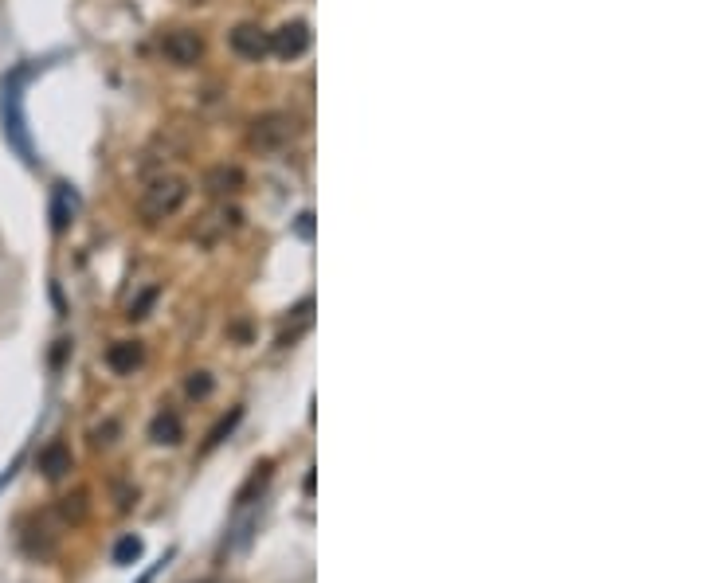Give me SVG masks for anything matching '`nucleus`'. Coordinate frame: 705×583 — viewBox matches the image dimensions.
I'll use <instances>...</instances> for the list:
<instances>
[{"label":"nucleus","instance_id":"f257e3e1","mask_svg":"<svg viewBox=\"0 0 705 583\" xmlns=\"http://www.w3.org/2000/svg\"><path fill=\"white\" fill-rule=\"evenodd\" d=\"M188 200L185 177H157L149 180V188L141 192V220L145 224H161L169 216H177Z\"/></svg>","mask_w":705,"mask_h":583},{"label":"nucleus","instance_id":"f03ea898","mask_svg":"<svg viewBox=\"0 0 705 583\" xmlns=\"http://www.w3.org/2000/svg\"><path fill=\"white\" fill-rule=\"evenodd\" d=\"M294 137H298V122H294L290 114H263V118L251 122L247 145H251L255 153H282Z\"/></svg>","mask_w":705,"mask_h":583},{"label":"nucleus","instance_id":"7ed1b4c3","mask_svg":"<svg viewBox=\"0 0 705 583\" xmlns=\"http://www.w3.org/2000/svg\"><path fill=\"white\" fill-rule=\"evenodd\" d=\"M271 51L282 59H298L310 51V28L302 20H286L279 32H271Z\"/></svg>","mask_w":705,"mask_h":583},{"label":"nucleus","instance_id":"20e7f679","mask_svg":"<svg viewBox=\"0 0 705 583\" xmlns=\"http://www.w3.org/2000/svg\"><path fill=\"white\" fill-rule=\"evenodd\" d=\"M161 51H165V59H169V63H177V67H192V63L204 55V40H200L196 32L181 28V32H169V36L161 40Z\"/></svg>","mask_w":705,"mask_h":583},{"label":"nucleus","instance_id":"39448f33","mask_svg":"<svg viewBox=\"0 0 705 583\" xmlns=\"http://www.w3.org/2000/svg\"><path fill=\"white\" fill-rule=\"evenodd\" d=\"M232 51L243 59H263L271 55V32H263L259 24H239L232 28Z\"/></svg>","mask_w":705,"mask_h":583},{"label":"nucleus","instance_id":"423d86ee","mask_svg":"<svg viewBox=\"0 0 705 583\" xmlns=\"http://www.w3.org/2000/svg\"><path fill=\"white\" fill-rule=\"evenodd\" d=\"M239 188H243V169L239 165H216V169L204 173V192L212 200H228Z\"/></svg>","mask_w":705,"mask_h":583},{"label":"nucleus","instance_id":"0eeeda50","mask_svg":"<svg viewBox=\"0 0 705 583\" xmlns=\"http://www.w3.org/2000/svg\"><path fill=\"white\" fill-rule=\"evenodd\" d=\"M141 360H145V345L141 341H118V345L106 349V364L118 376H134L141 368Z\"/></svg>","mask_w":705,"mask_h":583},{"label":"nucleus","instance_id":"6e6552de","mask_svg":"<svg viewBox=\"0 0 705 583\" xmlns=\"http://www.w3.org/2000/svg\"><path fill=\"white\" fill-rule=\"evenodd\" d=\"M149 439L161 443V447H177V443L185 439V423H181V415H177V411H161V415H153V423H149Z\"/></svg>","mask_w":705,"mask_h":583},{"label":"nucleus","instance_id":"1a4fd4ad","mask_svg":"<svg viewBox=\"0 0 705 583\" xmlns=\"http://www.w3.org/2000/svg\"><path fill=\"white\" fill-rule=\"evenodd\" d=\"M40 470H44V478H63L67 470H71V450L63 447V443H51V447L40 450Z\"/></svg>","mask_w":705,"mask_h":583},{"label":"nucleus","instance_id":"9d476101","mask_svg":"<svg viewBox=\"0 0 705 583\" xmlns=\"http://www.w3.org/2000/svg\"><path fill=\"white\" fill-rule=\"evenodd\" d=\"M239 419H243V407H232V411H228V415H224V419H220V423H216V427L208 431V439H204L200 454H212V450L220 447V443H224V439L232 435L235 427H239Z\"/></svg>","mask_w":705,"mask_h":583},{"label":"nucleus","instance_id":"9b49d317","mask_svg":"<svg viewBox=\"0 0 705 583\" xmlns=\"http://www.w3.org/2000/svg\"><path fill=\"white\" fill-rule=\"evenodd\" d=\"M267 482H271V462H263V466H255V474L247 478V486H243V490L235 494V505H239V509H243V505H251V497H255V494H263V486H267Z\"/></svg>","mask_w":705,"mask_h":583},{"label":"nucleus","instance_id":"f8f14e48","mask_svg":"<svg viewBox=\"0 0 705 583\" xmlns=\"http://www.w3.org/2000/svg\"><path fill=\"white\" fill-rule=\"evenodd\" d=\"M71 212H75V196L59 184V192H55V208H51V216H55V231H67V224H71Z\"/></svg>","mask_w":705,"mask_h":583},{"label":"nucleus","instance_id":"ddd939ff","mask_svg":"<svg viewBox=\"0 0 705 583\" xmlns=\"http://www.w3.org/2000/svg\"><path fill=\"white\" fill-rule=\"evenodd\" d=\"M141 552H145L141 537H122L118 548H114V564H118V568H130L134 560H141Z\"/></svg>","mask_w":705,"mask_h":583},{"label":"nucleus","instance_id":"4468645a","mask_svg":"<svg viewBox=\"0 0 705 583\" xmlns=\"http://www.w3.org/2000/svg\"><path fill=\"white\" fill-rule=\"evenodd\" d=\"M212 388H216V384H212V376H208V372H192V376L185 380V392L192 396V400H208V396H212Z\"/></svg>","mask_w":705,"mask_h":583},{"label":"nucleus","instance_id":"2eb2a0df","mask_svg":"<svg viewBox=\"0 0 705 583\" xmlns=\"http://www.w3.org/2000/svg\"><path fill=\"white\" fill-rule=\"evenodd\" d=\"M153 302H157V286H149V290H145V294H141L138 302H130V321H138V317H145L149 314V306H153Z\"/></svg>","mask_w":705,"mask_h":583},{"label":"nucleus","instance_id":"dca6fc26","mask_svg":"<svg viewBox=\"0 0 705 583\" xmlns=\"http://www.w3.org/2000/svg\"><path fill=\"white\" fill-rule=\"evenodd\" d=\"M59 513H63L67 521H83V494H79V497H63Z\"/></svg>","mask_w":705,"mask_h":583},{"label":"nucleus","instance_id":"f3484780","mask_svg":"<svg viewBox=\"0 0 705 583\" xmlns=\"http://www.w3.org/2000/svg\"><path fill=\"white\" fill-rule=\"evenodd\" d=\"M110 435H118V423H114V419H110L106 427H98V431H94V447H106V443H114Z\"/></svg>","mask_w":705,"mask_h":583},{"label":"nucleus","instance_id":"a211bd4d","mask_svg":"<svg viewBox=\"0 0 705 583\" xmlns=\"http://www.w3.org/2000/svg\"><path fill=\"white\" fill-rule=\"evenodd\" d=\"M4 98H8L12 106H16V87H12V90L4 87ZM4 130H12V134H16V130H20V114H12V126H4Z\"/></svg>","mask_w":705,"mask_h":583},{"label":"nucleus","instance_id":"6ab92c4d","mask_svg":"<svg viewBox=\"0 0 705 583\" xmlns=\"http://www.w3.org/2000/svg\"><path fill=\"white\" fill-rule=\"evenodd\" d=\"M310 220H314V216H302V220H298V235H306V239H310V231H314Z\"/></svg>","mask_w":705,"mask_h":583},{"label":"nucleus","instance_id":"aec40b11","mask_svg":"<svg viewBox=\"0 0 705 583\" xmlns=\"http://www.w3.org/2000/svg\"><path fill=\"white\" fill-rule=\"evenodd\" d=\"M153 572H157V568H149V572H145V576H141L138 583H149V580H153Z\"/></svg>","mask_w":705,"mask_h":583}]
</instances>
